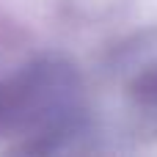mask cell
Here are the masks:
<instances>
[{"label": "cell", "mask_w": 157, "mask_h": 157, "mask_svg": "<svg viewBox=\"0 0 157 157\" xmlns=\"http://www.w3.org/2000/svg\"><path fill=\"white\" fill-rule=\"evenodd\" d=\"M75 75L58 63H36L14 77L0 80V132L33 124L36 144L30 152H52L63 138L77 132Z\"/></svg>", "instance_id": "obj_1"}, {"label": "cell", "mask_w": 157, "mask_h": 157, "mask_svg": "<svg viewBox=\"0 0 157 157\" xmlns=\"http://www.w3.org/2000/svg\"><path fill=\"white\" fill-rule=\"evenodd\" d=\"M130 97L141 124L157 135V66L138 75V80L130 86Z\"/></svg>", "instance_id": "obj_2"}]
</instances>
